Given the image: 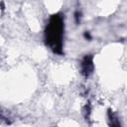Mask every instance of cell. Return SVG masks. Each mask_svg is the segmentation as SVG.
<instances>
[{"label":"cell","mask_w":127,"mask_h":127,"mask_svg":"<svg viewBox=\"0 0 127 127\" xmlns=\"http://www.w3.org/2000/svg\"><path fill=\"white\" fill-rule=\"evenodd\" d=\"M64 34V20L60 15H54L46 30L47 44L56 53L62 52V39Z\"/></svg>","instance_id":"cell-1"},{"label":"cell","mask_w":127,"mask_h":127,"mask_svg":"<svg viewBox=\"0 0 127 127\" xmlns=\"http://www.w3.org/2000/svg\"><path fill=\"white\" fill-rule=\"evenodd\" d=\"M81 66H82V72L84 74H88L89 72H91L92 70V61H91V58L89 57H85L82 64H81Z\"/></svg>","instance_id":"cell-2"}]
</instances>
